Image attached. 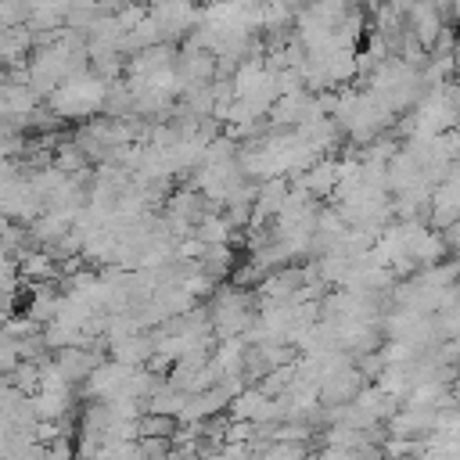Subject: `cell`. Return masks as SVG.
Wrapping results in <instances>:
<instances>
[{"label": "cell", "instance_id": "obj_1", "mask_svg": "<svg viewBox=\"0 0 460 460\" xmlns=\"http://www.w3.org/2000/svg\"><path fill=\"white\" fill-rule=\"evenodd\" d=\"M104 101H108V86H104V79L86 75V72L68 75V79L50 93L54 111H58V115H65V119L90 115V111H93V108H101Z\"/></svg>", "mask_w": 460, "mask_h": 460}, {"label": "cell", "instance_id": "obj_3", "mask_svg": "<svg viewBox=\"0 0 460 460\" xmlns=\"http://www.w3.org/2000/svg\"><path fill=\"white\" fill-rule=\"evenodd\" d=\"M453 402H460V377H456V385H453Z\"/></svg>", "mask_w": 460, "mask_h": 460}, {"label": "cell", "instance_id": "obj_2", "mask_svg": "<svg viewBox=\"0 0 460 460\" xmlns=\"http://www.w3.org/2000/svg\"><path fill=\"white\" fill-rule=\"evenodd\" d=\"M22 273H25V277H54V266H50V259H47L43 252H25Z\"/></svg>", "mask_w": 460, "mask_h": 460}]
</instances>
